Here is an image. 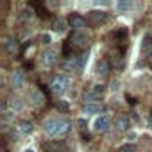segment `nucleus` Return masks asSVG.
Segmentation results:
<instances>
[{
  "label": "nucleus",
  "mask_w": 152,
  "mask_h": 152,
  "mask_svg": "<svg viewBox=\"0 0 152 152\" xmlns=\"http://www.w3.org/2000/svg\"><path fill=\"white\" fill-rule=\"evenodd\" d=\"M72 124L70 120L66 118H59V116H54V118H48L45 124H43V131L48 134V136H64L68 131H70Z\"/></svg>",
  "instance_id": "1"
},
{
  "label": "nucleus",
  "mask_w": 152,
  "mask_h": 152,
  "mask_svg": "<svg viewBox=\"0 0 152 152\" xmlns=\"http://www.w3.org/2000/svg\"><path fill=\"white\" fill-rule=\"evenodd\" d=\"M68 86H70V77L64 75V73L56 75V77L52 79V83H50V90L54 93H63V91H66Z\"/></svg>",
  "instance_id": "2"
},
{
  "label": "nucleus",
  "mask_w": 152,
  "mask_h": 152,
  "mask_svg": "<svg viewBox=\"0 0 152 152\" xmlns=\"http://www.w3.org/2000/svg\"><path fill=\"white\" fill-rule=\"evenodd\" d=\"M39 61H41V64H43L45 68L54 66V63L57 61V50H56V48H47V50H43Z\"/></svg>",
  "instance_id": "3"
},
{
  "label": "nucleus",
  "mask_w": 152,
  "mask_h": 152,
  "mask_svg": "<svg viewBox=\"0 0 152 152\" xmlns=\"http://www.w3.org/2000/svg\"><path fill=\"white\" fill-rule=\"evenodd\" d=\"M88 34L84 31H73L70 36V43H73L75 47H86L88 45Z\"/></svg>",
  "instance_id": "4"
},
{
  "label": "nucleus",
  "mask_w": 152,
  "mask_h": 152,
  "mask_svg": "<svg viewBox=\"0 0 152 152\" xmlns=\"http://www.w3.org/2000/svg\"><path fill=\"white\" fill-rule=\"evenodd\" d=\"M9 83H11L13 88H23V86H25V72H23V70H15V72H11Z\"/></svg>",
  "instance_id": "5"
},
{
  "label": "nucleus",
  "mask_w": 152,
  "mask_h": 152,
  "mask_svg": "<svg viewBox=\"0 0 152 152\" xmlns=\"http://www.w3.org/2000/svg\"><path fill=\"white\" fill-rule=\"evenodd\" d=\"M29 100H31V104H32L34 107H41V106H45L47 97H45V93L39 91V90H31V91H29Z\"/></svg>",
  "instance_id": "6"
},
{
  "label": "nucleus",
  "mask_w": 152,
  "mask_h": 152,
  "mask_svg": "<svg viewBox=\"0 0 152 152\" xmlns=\"http://www.w3.org/2000/svg\"><path fill=\"white\" fill-rule=\"evenodd\" d=\"M43 152H63L64 150V141L63 140H52V141H45L41 145Z\"/></svg>",
  "instance_id": "7"
},
{
  "label": "nucleus",
  "mask_w": 152,
  "mask_h": 152,
  "mask_svg": "<svg viewBox=\"0 0 152 152\" xmlns=\"http://www.w3.org/2000/svg\"><path fill=\"white\" fill-rule=\"evenodd\" d=\"M102 93H104V86H102V84H95V86L91 88V91H88L86 97H84L86 104H95V100H99Z\"/></svg>",
  "instance_id": "8"
},
{
  "label": "nucleus",
  "mask_w": 152,
  "mask_h": 152,
  "mask_svg": "<svg viewBox=\"0 0 152 152\" xmlns=\"http://www.w3.org/2000/svg\"><path fill=\"white\" fill-rule=\"evenodd\" d=\"M86 20L91 25H99V23H104L107 20V13H104V11H91V13H88Z\"/></svg>",
  "instance_id": "9"
},
{
  "label": "nucleus",
  "mask_w": 152,
  "mask_h": 152,
  "mask_svg": "<svg viewBox=\"0 0 152 152\" xmlns=\"http://www.w3.org/2000/svg\"><path fill=\"white\" fill-rule=\"evenodd\" d=\"M86 23H88V20L83 18L81 15H70L68 16V25H72V29H75V31H81L83 27H86Z\"/></svg>",
  "instance_id": "10"
},
{
  "label": "nucleus",
  "mask_w": 152,
  "mask_h": 152,
  "mask_svg": "<svg viewBox=\"0 0 152 152\" xmlns=\"http://www.w3.org/2000/svg\"><path fill=\"white\" fill-rule=\"evenodd\" d=\"M109 127H111V118H109V115H100V116L95 120V129H97L99 132H106V131H109Z\"/></svg>",
  "instance_id": "11"
},
{
  "label": "nucleus",
  "mask_w": 152,
  "mask_h": 152,
  "mask_svg": "<svg viewBox=\"0 0 152 152\" xmlns=\"http://www.w3.org/2000/svg\"><path fill=\"white\" fill-rule=\"evenodd\" d=\"M7 107L13 111V113H22L23 111V100L20 99V97H9V100H7Z\"/></svg>",
  "instance_id": "12"
},
{
  "label": "nucleus",
  "mask_w": 152,
  "mask_h": 152,
  "mask_svg": "<svg viewBox=\"0 0 152 152\" xmlns=\"http://www.w3.org/2000/svg\"><path fill=\"white\" fill-rule=\"evenodd\" d=\"M64 70L66 72H81V57H68L64 63Z\"/></svg>",
  "instance_id": "13"
},
{
  "label": "nucleus",
  "mask_w": 152,
  "mask_h": 152,
  "mask_svg": "<svg viewBox=\"0 0 152 152\" xmlns=\"http://www.w3.org/2000/svg\"><path fill=\"white\" fill-rule=\"evenodd\" d=\"M109 72H111L109 61H107V59H100V61L97 63V75L104 79V77H107V75H109Z\"/></svg>",
  "instance_id": "14"
},
{
  "label": "nucleus",
  "mask_w": 152,
  "mask_h": 152,
  "mask_svg": "<svg viewBox=\"0 0 152 152\" xmlns=\"http://www.w3.org/2000/svg\"><path fill=\"white\" fill-rule=\"evenodd\" d=\"M129 125H131V120H129V116H125V115H120V116L116 118V122H115V127H116V131H120V132L129 131Z\"/></svg>",
  "instance_id": "15"
},
{
  "label": "nucleus",
  "mask_w": 152,
  "mask_h": 152,
  "mask_svg": "<svg viewBox=\"0 0 152 152\" xmlns=\"http://www.w3.org/2000/svg\"><path fill=\"white\" fill-rule=\"evenodd\" d=\"M4 47H6V50H7L11 56L18 54V50H20V47H18V41H16L13 36H7V38H6V43H4Z\"/></svg>",
  "instance_id": "16"
},
{
  "label": "nucleus",
  "mask_w": 152,
  "mask_h": 152,
  "mask_svg": "<svg viewBox=\"0 0 152 152\" xmlns=\"http://www.w3.org/2000/svg\"><path fill=\"white\" fill-rule=\"evenodd\" d=\"M18 18L22 20V22H31L32 18H34V9L32 7H23L22 11H20V15H18Z\"/></svg>",
  "instance_id": "17"
},
{
  "label": "nucleus",
  "mask_w": 152,
  "mask_h": 152,
  "mask_svg": "<svg viewBox=\"0 0 152 152\" xmlns=\"http://www.w3.org/2000/svg\"><path fill=\"white\" fill-rule=\"evenodd\" d=\"M0 115H2V122L6 124V122H9L11 118H13V111L7 107V102H2V106H0Z\"/></svg>",
  "instance_id": "18"
},
{
  "label": "nucleus",
  "mask_w": 152,
  "mask_h": 152,
  "mask_svg": "<svg viewBox=\"0 0 152 152\" xmlns=\"http://www.w3.org/2000/svg\"><path fill=\"white\" fill-rule=\"evenodd\" d=\"M132 7H134V2H132V0H120V2H116V9L122 11V13L131 11Z\"/></svg>",
  "instance_id": "19"
},
{
  "label": "nucleus",
  "mask_w": 152,
  "mask_h": 152,
  "mask_svg": "<svg viewBox=\"0 0 152 152\" xmlns=\"http://www.w3.org/2000/svg\"><path fill=\"white\" fill-rule=\"evenodd\" d=\"M18 129H20L22 134H31L32 129H34V125H32V122H29V120H22V122L18 124Z\"/></svg>",
  "instance_id": "20"
},
{
  "label": "nucleus",
  "mask_w": 152,
  "mask_h": 152,
  "mask_svg": "<svg viewBox=\"0 0 152 152\" xmlns=\"http://www.w3.org/2000/svg\"><path fill=\"white\" fill-rule=\"evenodd\" d=\"M66 25H68V22H66V20H63V18H57V20L54 22V32H57V34H63V32L66 31Z\"/></svg>",
  "instance_id": "21"
},
{
  "label": "nucleus",
  "mask_w": 152,
  "mask_h": 152,
  "mask_svg": "<svg viewBox=\"0 0 152 152\" xmlns=\"http://www.w3.org/2000/svg\"><path fill=\"white\" fill-rule=\"evenodd\" d=\"M95 113H100L99 104H84V115H95Z\"/></svg>",
  "instance_id": "22"
},
{
  "label": "nucleus",
  "mask_w": 152,
  "mask_h": 152,
  "mask_svg": "<svg viewBox=\"0 0 152 152\" xmlns=\"http://www.w3.org/2000/svg\"><path fill=\"white\" fill-rule=\"evenodd\" d=\"M143 52L148 59H152V38H147L145 39V45H143Z\"/></svg>",
  "instance_id": "23"
},
{
  "label": "nucleus",
  "mask_w": 152,
  "mask_h": 152,
  "mask_svg": "<svg viewBox=\"0 0 152 152\" xmlns=\"http://www.w3.org/2000/svg\"><path fill=\"white\" fill-rule=\"evenodd\" d=\"M118 152H136V145L134 143H125L118 148Z\"/></svg>",
  "instance_id": "24"
},
{
  "label": "nucleus",
  "mask_w": 152,
  "mask_h": 152,
  "mask_svg": "<svg viewBox=\"0 0 152 152\" xmlns=\"http://www.w3.org/2000/svg\"><path fill=\"white\" fill-rule=\"evenodd\" d=\"M57 109L59 111H63V113H66V111H70V104L66 102V100H57Z\"/></svg>",
  "instance_id": "25"
},
{
  "label": "nucleus",
  "mask_w": 152,
  "mask_h": 152,
  "mask_svg": "<svg viewBox=\"0 0 152 152\" xmlns=\"http://www.w3.org/2000/svg\"><path fill=\"white\" fill-rule=\"evenodd\" d=\"M50 41H52V39H50L48 34H41V43H43V45H48Z\"/></svg>",
  "instance_id": "26"
},
{
  "label": "nucleus",
  "mask_w": 152,
  "mask_h": 152,
  "mask_svg": "<svg viewBox=\"0 0 152 152\" xmlns=\"http://www.w3.org/2000/svg\"><path fill=\"white\" fill-rule=\"evenodd\" d=\"M95 6H99V7H100V6H102V7H107L109 2H107V0H102V2H100V0H95Z\"/></svg>",
  "instance_id": "27"
},
{
  "label": "nucleus",
  "mask_w": 152,
  "mask_h": 152,
  "mask_svg": "<svg viewBox=\"0 0 152 152\" xmlns=\"http://www.w3.org/2000/svg\"><path fill=\"white\" fill-rule=\"evenodd\" d=\"M148 127H150V129H152V116H150V118H148Z\"/></svg>",
  "instance_id": "28"
},
{
  "label": "nucleus",
  "mask_w": 152,
  "mask_h": 152,
  "mask_svg": "<svg viewBox=\"0 0 152 152\" xmlns=\"http://www.w3.org/2000/svg\"><path fill=\"white\" fill-rule=\"evenodd\" d=\"M25 152H34V150H32V148H27V150H25Z\"/></svg>",
  "instance_id": "29"
}]
</instances>
